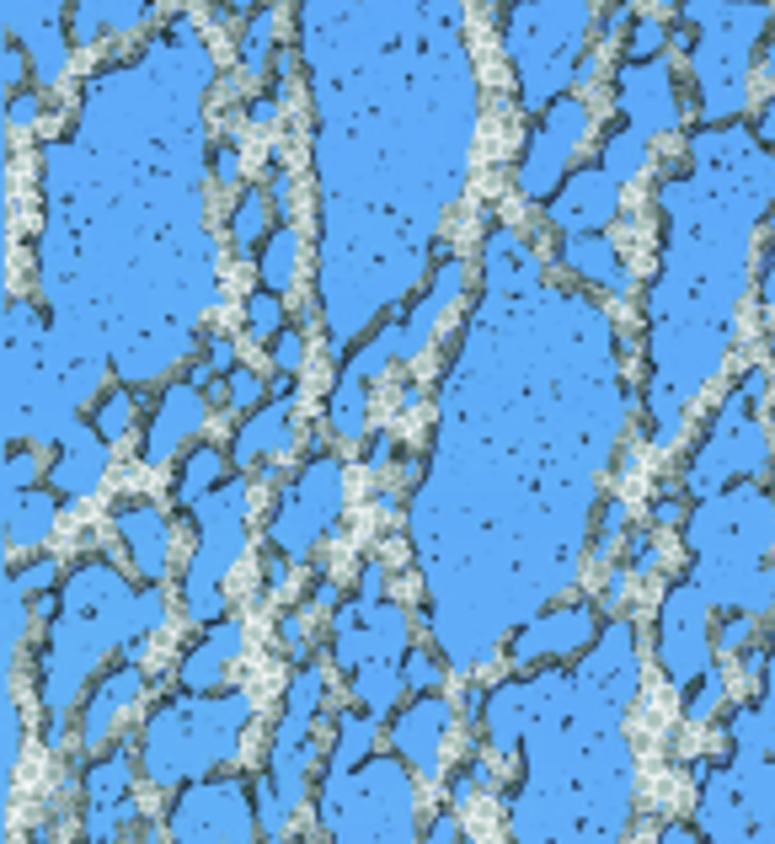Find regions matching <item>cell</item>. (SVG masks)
Wrapping results in <instances>:
<instances>
[{
    "mask_svg": "<svg viewBox=\"0 0 775 844\" xmlns=\"http://www.w3.org/2000/svg\"><path fill=\"white\" fill-rule=\"evenodd\" d=\"M246 716H252V700L241 690L220 695V700L182 695V700L155 706L150 732H145V775L155 786H172L182 775H198V770H209V764L230 759L241 743Z\"/></svg>",
    "mask_w": 775,
    "mask_h": 844,
    "instance_id": "cell-1",
    "label": "cell"
},
{
    "mask_svg": "<svg viewBox=\"0 0 775 844\" xmlns=\"http://www.w3.org/2000/svg\"><path fill=\"white\" fill-rule=\"evenodd\" d=\"M246 545V481H220L198 503V556L188 567V615L214 620L225 609V572L236 567Z\"/></svg>",
    "mask_w": 775,
    "mask_h": 844,
    "instance_id": "cell-2",
    "label": "cell"
},
{
    "mask_svg": "<svg viewBox=\"0 0 775 844\" xmlns=\"http://www.w3.org/2000/svg\"><path fill=\"white\" fill-rule=\"evenodd\" d=\"M343 508V476H337V460H316L305 465V476L294 481L278 503V519H273V540L284 545L289 556H305L316 535L337 519Z\"/></svg>",
    "mask_w": 775,
    "mask_h": 844,
    "instance_id": "cell-3",
    "label": "cell"
},
{
    "mask_svg": "<svg viewBox=\"0 0 775 844\" xmlns=\"http://www.w3.org/2000/svg\"><path fill=\"white\" fill-rule=\"evenodd\" d=\"M129 775H134V764L123 748L86 770V823H81L86 839H123V823H139Z\"/></svg>",
    "mask_w": 775,
    "mask_h": 844,
    "instance_id": "cell-4",
    "label": "cell"
},
{
    "mask_svg": "<svg viewBox=\"0 0 775 844\" xmlns=\"http://www.w3.org/2000/svg\"><path fill=\"white\" fill-rule=\"evenodd\" d=\"M294 444V374H278L273 385V401H262L252 417L241 422L236 433V449H230V460L241 465V471H257L262 460L284 455Z\"/></svg>",
    "mask_w": 775,
    "mask_h": 844,
    "instance_id": "cell-5",
    "label": "cell"
},
{
    "mask_svg": "<svg viewBox=\"0 0 775 844\" xmlns=\"http://www.w3.org/2000/svg\"><path fill=\"white\" fill-rule=\"evenodd\" d=\"M59 17H70V11L59 6H6V27H17V43L27 49L33 59V81L38 86H54L65 81V59H70V33L59 27Z\"/></svg>",
    "mask_w": 775,
    "mask_h": 844,
    "instance_id": "cell-6",
    "label": "cell"
},
{
    "mask_svg": "<svg viewBox=\"0 0 775 844\" xmlns=\"http://www.w3.org/2000/svg\"><path fill=\"white\" fill-rule=\"evenodd\" d=\"M588 134V107L583 102H556L546 123H540L535 145H530V161H524V193H546L551 177L562 171V161L578 150V139Z\"/></svg>",
    "mask_w": 775,
    "mask_h": 844,
    "instance_id": "cell-7",
    "label": "cell"
},
{
    "mask_svg": "<svg viewBox=\"0 0 775 844\" xmlns=\"http://www.w3.org/2000/svg\"><path fill=\"white\" fill-rule=\"evenodd\" d=\"M209 422V401H204V390L198 385H188V380H177L172 390L161 396V406H155V417H150V433H145V465H166L177 455V444H188L198 428Z\"/></svg>",
    "mask_w": 775,
    "mask_h": 844,
    "instance_id": "cell-8",
    "label": "cell"
},
{
    "mask_svg": "<svg viewBox=\"0 0 775 844\" xmlns=\"http://www.w3.org/2000/svg\"><path fill=\"white\" fill-rule=\"evenodd\" d=\"M107 476V439L91 433V422H70L59 433V460L49 465V481L59 497H91Z\"/></svg>",
    "mask_w": 775,
    "mask_h": 844,
    "instance_id": "cell-9",
    "label": "cell"
},
{
    "mask_svg": "<svg viewBox=\"0 0 775 844\" xmlns=\"http://www.w3.org/2000/svg\"><path fill=\"white\" fill-rule=\"evenodd\" d=\"M620 209V187L604 171H578L551 203V220L567 230V236H594V230Z\"/></svg>",
    "mask_w": 775,
    "mask_h": 844,
    "instance_id": "cell-10",
    "label": "cell"
},
{
    "mask_svg": "<svg viewBox=\"0 0 775 844\" xmlns=\"http://www.w3.org/2000/svg\"><path fill=\"white\" fill-rule=\"evenodd\" d=\"M444 727H449V706L444 700H417V706L396 722V748L412 759V770L423 780H439V743H444Z\"/></svg>",
    "mask_w": 775,
    "mask_h": 844,
    "instance_id": "cell-11",
    "label": "cell"
},
{
    "mask_svg": "<svg viewBox=\"0 0 775 844\" xmlns=\"http://www.w3.org/2000/svg\"><path fill=\"white\" fill-rule=\"evenodd\" d=\"M139 695H145V674H139V663L113 668V674L97 684V695L86 700V711H81V743H86V748L107 743V732H113V716L129 711Z\"/></svg>",
    "mask_w": 775,
    "mask_h": 844,
    "instance_id": "cell-12",
    "label": "cell"
},
{
    "mask_svg": "<svg viewBox=\"0 0 775 844\" xmlns=\"http://www.w3.org/2000/svg\"><path fill=\"white\" fill-rule=\"evenodd\" d=\"M241 647H246V631H241L236 620H220V625L204 636V642H198L188 658H182V668H177L182 690H193V695H198V690H214L225 668L241 658Z\"/></svg>",
    "mask_w": 775,
    "mask_h": 844,
    "instance_id": "cell-13",
    "label": "cell"
},
{
    "mask_svg": "<svg viewBox=\"0 0 775 844\" xmlns=\"http://www.w3.org/2000/svg\"><path fill=\"white\" fill-rule=\"evenodd\" d=\"M460 284H465V273H460V262H444L439 268V284H433L423 300H417V310L407 316V326H396V358H417L428 348V337H433V321L449 310V300L460 294Z\"/></svg>",
    "mask_w": 775,
    "mask_h": 844,
    "instance_id": "cell-14",
    "label": "cell"
},
{
    "mask_svg": "<svg viewBox=\"0 0 775 844\" xmlns=\"http://www.w3.org/2000/svg\"><path fill=\"white\" fill-rule=\"evenodd\" d=\"M118 535L145 577L166 572V519L150 503H118Z\"/></svg>",
    "mask_w": 775,
    "mask_h": 844,
    "instance_id": "cell-15",
    "label": "cell"
},
{
    "mask_svg": "<svg viewBox=\"0 0 775 844\" xmlns=\"http://www.w3.org/2000/svg\"><path fill=\"white\" fill-rule=\"evenodd\" d=\"M54 519H59L54 492H43V487H33V492H6V540L17 545V551H33V545L49 540Z\"/></svg>",
    "mask_w": 775,
    "mask_h": 844,
    "instance_id": "cell-16",
    "label": "cell"
},
{
    "mask_svg": "<svg viewBox=\"0 0 775 844\" xmlns=\"http://www.w3.org/2000/svg\"><path fill=\"white\" fill-rule=\"evenodd\" d=\"M562 262L572 273H583L588 284H610L615 294H631V273L620 268L610 236H567L562 241Z\"/></svg>",
    "mask_w": 775,
    "mask_h": 844,
    "instance_id": "cell-17",
    "label": "cell"
},
{
    "mask_svg": "<svg viewBox=\"0 0 775 844\" xmlns=\"http://www.w3.org/2000/svg\"><path fill=\"white\" fill-rule=\"evenodd\" d=\"M327 422L337 439H364L369 428V385L359 374H337L332 396H327Z\"/></svg>",
    "mask_w": 775,
    "mask_h": 844,
    "instance_id": "cell-18",
    "label": "cell"
},
{
    "mask_svg": "<svg viewBox=\"0 0 775 844\" xmlns=\"http://www.w3.org/2000/svg\"><path fill=\"white\" fill-rule=\"evenodd\" d=\"M375 727H380V716H369V711H343V716H337V743L327 754V775H348L353 764L369 754Z\"/></svg>",
    "mask_w": 775,
    "mask_h": 844,
    "instance_id": "cell-19",
    "label": "cell"
},
{
    "mask_svg": "<svg viewBox=\"0 0 775 844\" xmlns=\"http://www.w3.org/2000/svg\"><path fill=\"white\" fill-rule=\"evenodd\" d=\"M401 684H407V679H401L396 658H375V663H364L359 674H353V695L364 700V711H369V716H391Z\"/></svg>",
    "mask_w": 775,
    "mask_h": 844,
    "instance_id": "cell-20",
    "label": "cell"
},
{
    "mask_svg": "<svg viewBox=\"0 0 775 844\" xmlns=\"http://www.w3.org/2000/svg\"><path fill=\"white\" fill-rule=\"evenodd\" d=\"M220 476H225V455L209 449V444H198L188 455V465H182V476H177V503L198 508L209 497V487H220Z\"/></svg>",
    "mask_w": 775,
    "mask_h": 844,
    "instance_id": "cell-21",
    "label": "cell"
},
{
    "mask_svg": "<svg viewBox=\"0 0 775 844\" xmlns=\"http://www.w3.org/2000/svg\"><path fill=\"white\" fill-rule=\"evenodd\" d=\"M294 268H300V236H294V225H278L262 246V289L284 294L294 284Z\"/></svg>",
    "mask_w": 775,
    "mask_h": 844,
    "instance_id": "cell-22",
    "label": "cell"
},
{
    "mask_svg": "<svg viewBox=\"0 0 775 844\" xmlns=\"http://www.w3.org/2000/svg\"><path fill=\"white\" fill-rule=\"evenodd\" d=\"M647 166V134L642 129H615L610 139H604V155H599V171L615 182L637 177V171Z\"/></svg>",
    "mask_w": 775,
    "mask_h": 844,
    "instance_id": "cell-23",
    "label": "cell"
},
{
    "mask_svg": "<svg viewBox=\"0 0 775 844\" xmlns=\"http://www.w3.org/2000/svg\"><path fill=\"white\" fill-rule=\"evenodd\" d=\"M268 214H273V198L262 193V187H246V193L236 198V214H230V241H236L241 252H252V246L262 241Z\"/></svg>",
    "mask_w": 775,
    "mask_h": 844,
    "instance_id": "cell-24",
    "label": "cell"
},
{
    "mask_svg": "<svg viewBox=\"0 0 775 844\" xmlns=\"http://www.w3.org/2000/svg\"><path fill=\"white\" fill-rule=\"evenodd\" d=\"M278 332H284V305H278V294L273 289L246 294V337L262 348V342H273Z\"/></svg>",
    "mask_w": 775,
    "mask_h": 844,
    "instance_id": "cell-25",
    "label": "cell"
},
{
    "mask_svg": "<svg viewBox=\"0 0 775 844\" xmlns=\"http://www.w3.org/2000/svg\"><path fill=\"white\" fill-rule=\"evenodd\" d=\"M268 59H273V11H252V22H246V33H241V70L262 75Z\"/></svg>",
    "mask_w": 775,
    "mask_h": 844,
    "instance_id": "cell-26",
    "label": "cell"
},
{
    "mask_svg": "<svg viewBox=\"0 0 775 844\" xmlns=\"http://www.w3.org/2000/svg\"><path fill=\"white\" fill-rule=\"evenodd\" d=\"M91 422H97V433H102L107 444L123 439V433H129V422H134V390H107Z\"/></svg>",
    "mask_w": 775,
    "mask_h": 844,
    "instance_id": "cell-27",
    "label": "cell"
},
{
    "mask_svg": "<svg viewBox=\"0 0 775 844\" xmlns=\"http://www.w3.org/2000/svg\"><path fill=\"white\" fill-rule=\"evenodd\" d=\"M262 396H268V380H262L257 369H230V374H225V401L236 406V412H252V406H262Z\"/></svg>",
    "mask_w": 775,
    "mask_h": 844,
    "instance_id": "cell-28",
    "label": "cell"
},
{
    "mask_svg": "<svg viewBox=\"0 0 775 844\" xmlns=\"http://www.w3.org/2000/svg\"><path fill=\"white\" fill-rule=\"evenodd\" d=\"M27 620H33V609H27V593L6 577V663L17 658L22 636H27Z\"/></svg>",
    "mask_w": 775,
    "mask_h": 844,
    "instance_id": "cell-29",
    "label": "cell"
},
{
    "mask_svg": "<svg viewBox=\"0 0 775 844\" xmlns=\"http://www.w3.org/2000/svg\"><path fill=\"white\" fill-rule=\"evenodd\" d=\"M663 22H653V17H642V22H631V38H626V54H631V65H653L658 59V49H663Z\"/></svg>",
    "mask_w": 775,
    "mask_h": 844,
    "instance_id": "cell-30",
    "label": "cell"
},
{
    "mask_svg": "<svg viewBox=\"0 0 775 844\" xmlns=\"http://www.w3.org/2000/svg\"><path fill=\"white\" fill-rule=\"evenodd\" d=\"M38 476H43V460L33 449H11L6 455V492H33Z\"/></svg>",
    "mask_w": 775,
    "mask_h": 844,
    "instance_id": "cell-31",
    "label": "cell"
},
{
    "mask_svg": "<svg viewBox=\"0 0 775 844\" xmlns=\"http://www.w3.org/2000/svg\"><path fill=\"white\" fill-rule=\"evenodd\" d=\"M300 364H305V337L294 332V326H284V332L273 337V369L278 374H300Z\"/></svg>",
    "mask_w": 775,
    "mask_h": 844,
    "instance_id": "cell-32",
    "label": "cell"
},
{
    "mask_svg": "<svg viewBox=\"0 0 775 844\" xmlns=\"http://www.w3.org/2000/svg\"><path fill=\"white\" fill-rule=\"evenodd\" d=\"M401 679L412 684V690H439L444 684V668L428 658V652H407V663H401Z\"/></svg>",
    "mask_w": 775,
    "mask_h": 844,
    "instance_id": "cell-33",
    "label": "cell"
},
{
    "mask_svg": "<svg viewBox=\"0 0 775 844\" xmlns=\"http://www.w3.org/2000/svg\"><path fill=\"white\" fill-rule=\"evenodd\" d=\"M17 764H22V711H17V695H6V791L17 780Z\"/></svg>",
    "mask_w": 775,
    "mask_h": 844,
    "instance_id": "cell-34",
    "label": "cell"
},
{
    "mask_svg": "<svg viewBox=\"0 0 775 844\" xmlns=\"http://www.w3.org/2000/svg\"><path fill=\"white\" fill-rule=\"evenodd\" d=\"M722 695H727V684H722V674H717V668H706V674H701V695H695V700H690V722H706V716H711V711H717V706H722Z\"/></svg>",
    "mask_w": 775,
    "mask_h": 844,
    "instance_id": "cell-35",
    "label": "cell"
},
{
    "mask_svg": "<svg viewBox=\"0 0 775 844\" xmlns=\"http://www.w3.org/2000/svg\"><path fill=\"white\" fill-rule=\"evenodd\" d=\"M620 529H626V503H604V524H599V535H594V556H599V561L615 556Z\"/></svg>",
    "mask_w": 775,
    "mask_h": 844,
    "instance_id": "cell-36",
    "label": "cell"
},
{
    "mask_svg": "<svg viewBox=\"0 0 775 844\" xmlns=\"http://www.w3.org/2000/svg\"><path fill=\"white\" fill-rule=\"evenodd\" d=\"M54 577H59V567H54V556H43V561H33V567L11 572V583H17L22 593H49V588H54Z\"/></svg>",
    "mask_w": 775,
    "mask_h": 844,
    "instance_id": "cell-37",
    "label": "cell"
},
{
    "mask_svg": "<svg viewBox=\"0 0 775 844\" xmlns=\"http://www.w3.org/2000/svg\"><path fill=\"white\" fill-rule=\"evenodd\" d=\"M70 43H81V49H91V43H102V22H97V6H70Z\"/></svg>",
    "mask_w": 775,
    "mask_h": 844,
    "instance_id": "cell-38",
    "label": "cell"
},
{
    "mask_svg": "<svg viewBox=\"0 0 775 844\" xmlns=\"http://www.w3.org/2000/svg\"><path fill=\"white\" fill-rule=\"evenodd\" d=\"M0 75H6V86H27V81H33V59H27L22 43H6V54H0Z\"/></svg>",
    "mask_w": 775,
    "mask_h": 844,
    "instance_id": "cell-39",
    "label": "cell"
},
{
    "mask_svg": "<svg viewBox=\"0 0 775 844\" xmlns=\"http://www.w3.org/2000/svg\"><path fill=\"white\" fill-rule=\"evenodd\" d=\"M38 113H43V97H38V91H17V97H11V107H6V123H11V129H33Z\"/></svg>",
    "mask_w": 775,
    "mask_h": 844,
    "instance_id": "cell-40",
    "label": "cell"
},
{
    "mask_svg": "<svg viewBox=\"0 0 775 844\" xmlns=\"http://www.w3.org/2000/svg\"><path fill=\"white\" fill-rule=\"evenodd\" d=\"M145 17H150L145 6H97V22L113 27V33H134V27L145 22Z\"/></svg>",
    "mask_w": 775,
    "mask_h": 844,
    "instance_id": "cell-41",
    "label": "cell"
},
{
    "mask_svg": "<svg viewBox=\"0 0 775 844\" xmlns=\"http://www.w3.org/2000/svg\"><path fill=\"white\" fill-rule=\"evenodd\" d=\"M209 177L220 182V187H230V182L241 177V155H236V145H220V150L209 155Z\"/></svg>",
    "mask_w": 775,
    "mask_h": 844,
    "instance_id": "cell-42",
    "label": "cell"
},
{
    "mask_svg": "<svg viewBox=\"0 0 775 844\" xmlns=\"http://www.w3.org/2000/svg\"><path fill=\"white\" fill-rule=\"evenodd\" d=\"M204 364L214 369V374H230V369H236V342H230V337H209L204 342Z\"/></svg>",
    "mask_w": 775,
    "mask_h": 844,
    "instance_id": "cell-43",
    "label": "cell"
},
{
    "mask_svg": "<svg viewBox=\"0 0 775 844\" xmlns=\"http://www.w3.org/2000/svg\"><path fill=\"white\" fill-rule=\"evenodd\" d=\"M631 572H647V567H658V540L653 535H631Z\"/></svg>",
    "mask_w": 775,
    "mask_h": 844,
    "instance_id": "cell-44",
    "label": "cell"
},
{
    "mask_svg": "<svg viewBox=\"0 0 775 844\" xmlns=\"http://www.w3.org/2000/svg\"><path fill=\"white\" fill-rule=\"evenodd\" d=\"M749 642V615H727L717 625V647H743Z\"/></svg>",
    "mask_w": 775,
    "mask_h": 844,
    "instance_id": "cell-45",
    "label": "cell"
},
{
    "mask_svg": "<svg viewBox=\"0 0 775 844\" xmlns=\"http://www.w3.org/2000/svg\"><path fill=\"white\" fill-rule=\"evenodd\" d=\"M278 636H284V647L294 652V658H305V615H284V625H278Z\"/></svg>",
    "mask_w": 775,
    "mask_h": 844,
    "instance_id": "cell-46",
    "label": "cell"
},
{
    "mask_svg": "<svg viewBox=\"0 0 775 844\" xmlns=\"http://www.w3.org/2000/svg\"><path fill=\"white\" fill-rule=\"evenodd\" d=\"M385 567H380V561H369V567H364V583H359V599L364 604H375V599H385Z\"/></svg>",
    "mask_w": 775,
    "mask_h": 844,
    "instance_id": "cell-47",
    "label": "cell"
},
{
    "mask_svg": "<svg viewBox=\"0 0 775 844\" xmlns=\"http://www.w3.org/2000/svg\"><path fill=\"white\" fill-rule=\"evenodd\" d=\"M765 390H770V369H749V374H743V390H738V396H743V401H765Z\"/></svg>",
    "mask_w": 775,
    "mask_h": 844,
    "instance_id": "cell-48",
    "label": "cell"
},
{
    "mask_svg": "<svg viewBox=\"0 0 775 844\" xmlns=\"http://www.w3.org/2000/svg\"><path fill=\"white\" fill-rule=\"evenodd\" d=\"M391 449H396V439H391V433H375V439H369V455H364V465H369V471H380V465L391 460Z\"/></svg>",
    "mask_w": 775,
    "mask_h": 844,
    "instance_id": "cell-49",
    "label": "cell"
},
{
    "mask_svg": "<svg viewBox=\"0 0 775 844\" xmlns=\"http://www.w3.org/2000/svg\"><path fill=\"white\" fill-rule=\"evenodd\" d=\"M273 113H278V102H273V97H257V102H246V123H252V129H268V123H273Z\"/></svg>",
    "mask_w": 775,
    "mask_h": 844,
    "instance_id": "cell-50",
    "label": "cell"
},
{
    "mask_svg": "<svg viewBox=\"0 0 775 844\" xmlns=\"http://www.w3.org/2000/svg\"><path fill=\"white\" fill-rule=\"evenodd\" d=\"M289 193H294L289 171H273V193H268V198H273V209H278V214H289Z\"/></svg>",
    "mask_w": 775,
    "mask_h": 844,
    "instance_id": "cell-51",
    "label": "cell"
},
{
    "mask_svg": "<svg viewBox=\"0 0 775 844\" xmlns=\"http://www.w3.org/2000/svg\"><path fill=\"white\" fill-rule=\"evenodd\" d=\"M759 294H765V305L775 310V241L765 246V278H759Z\"/></svg>",
    "mask_w": 775,
    "mask_h": 844,
    "instance_id": "cell-52",
    "label": "cell"
},
{
    "mask_svg": "<svg viewBox=\"0 0 775 844\" xmlns=\"http://www.w3.org/2000/svg\"><path fill=\"white\" fill-rule=\"evenodd\" d=\"M428 839H465V828H460L455 818H433V828H428Z\"/></svg>",
    "mask_w": 775,
    "mask_h": 844,
    "instance_id": "cell-53",
    "label": "cell"
},
{
    "mask_svg": "<svg viewBox=\"0 0 775 844\" xmlns=\"http://www.w3.org/2000/svg\"><path fill=\"white\" fill-rule=\"evenodd\" d=\"M604 599H626V567L610 572V583H604Z\"/></svg>",
    "mask_w": 775,
    "mask_h": 844,
    "instance_id": "cell-54",
    "label": "cell"
},
{
    "mask_svg": "<svg viewBox=\"0 0 775 844\" xmlns=\"http://www.w3.org/2000/svg\"><path fill=\"white\" fill-rule=\"evenodd\" d=\"M679 513H685V503H674V497H663V503H658V524H679Z\"/></svg>",
    "mask_w": 775,
    "mask_h": 844,
    "instance_id": "cell-55",
    "label": "cell"
},
{
    "mask_svg": "<svg viewBox=\"0 0 775 844\" xmlns=\"http://www.w3.org/2000/svg\"><path fill=\"white\" fill-rule=\"evenodd\" d=\"M685 839H695L690 823H669V828H663V844H685Z\"/></svg>",
    "mask_w": 775,
    "mask_h": 844,
    "instance_id": "cell-56",
    "label": "cell"
},
{
    "mask_svg": "<svg viewBox=\"0 0 775 844\" xmlns=\"http://www.w3.org/2000/svg\"><path fill=\"white\" fill-rule=\"evenodd\" d=\"M284 577H289L284 556H268V588H284Z\"/></svg>",
    "mask_w": 775,
    "mask_h": 844,
    "instance_id": "cell-57",
    "label": "cell"
},
{
    "mask_svg": "<svg viewBox=\"0 0 775 844\" xmlns=\"http://www.w3.org/2000/svg\"><path fill=\"white\" fill-rule=\"evenodd\" d=\"M759 134H765V145H775V102L765 107V118H759Z\"/></svg>",
    "mask_w": 775,
    "mask_h": 844,
    "instance_id": "cell-58",
    "label": "cell"
}]
</instances>
